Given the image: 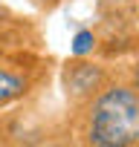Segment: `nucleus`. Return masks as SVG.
Returning a JSON list of instances; mask_svg holds the SVG:
<instances>
[{"mask_svg":"<svg viewBox=\"0 0 139 147\" xmlns=\"http://www.w3.org/2000/svg\"><path fill=\"white\" fill-rule=\"evenodd\" d=\"M96 46H99L96 32H93V29H78V32L73 35V46H70V52H73L76 58H90V55L96 52Z\"/></svg>","mask_w":139,"mask_h":147,"instance_id":"4","label":"nucleus"},{"mask_svg":"<svg viewBox=\"0 0 139 147\" xmlns=\"http://www.w3.org/2000/svg\"><path fill=\"white\" fill-rule=\"evenodd\" d=\"M70 136L87 147H136L139 144V92L127 75H116L81 110L73 113Z\"/></svg>","mask_w":139,"mask_h":147,"instance_id":"1","label":"nucleus"},{"mask_svg":"<svg viewBox=\"0 0 139 147\" xmlns=\"http://www.w3.org/2000/svg\"><path fill=\"white\" fill-rule=\"evenodd\" d=\"M119 72L102 61H93L90 58H70L64 66H61V90H64V98L70 104V113L81 110L96 92H102Z\"/></svg>","mask_w":139,"mask_h":147,"instance_id":"3","label":"nucleus"},{"mask_svg":"<svg viewBox=\"0 0 139 147\" xmlns=\"http://www.w3.org/2000/svg\"><path fill=\"white\" fill-rule=\"evenodd\" d=\"M127 81H130V87L139 92V58H136V61H133V66L127 69Z\"/></svg>","mask_w":139,"mask_h":147,"instance_id":"5","label":"nucleus"},{"mask_svg":"<svg viewBox=\"0 0 139 147\" xmlns=\"http://www.w3.org/2000/svg\"><path fill=\"white\" fill-rule=\"evenodd\" d=\"M46 75V61L35 52H0V113L38 92Z\"/></svg>","mask_w":139,"mask_h":147,"instance_id":"2","label":"nucleus"}]
</instances>
